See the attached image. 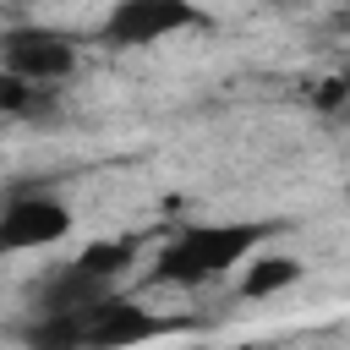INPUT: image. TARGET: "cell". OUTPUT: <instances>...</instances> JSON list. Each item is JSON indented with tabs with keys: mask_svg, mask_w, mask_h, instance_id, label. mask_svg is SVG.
Instances as JSON below:
<instances>
[{
	"mask_svg": "<svg viewBox=\"0 0 350 350\" xmlns=\"http://www.w3.org/2000/svg\"><path fill=\"white\" fill-rule=\"evenodd\" d=\"M284 230V219H202V224H180L153 268H148V284H180V290H197L208 279H224L230 268H241L252 252H262L273 235Z\"/></svg>",
	"mask_w": 350,
	"mask_h": 350,
	"instance_id": "6da1fadb",
	"label": "cell"
},
{
	"mask_svg": "<svg viewBox=\"0 0 350 350\" xmlns=\"http://www.w3.org/2000/svg\"><path fill=\"white\" fill-rule=\"evenodd\" d=\"M202 22H208V11L197 0H115L109 16L98 22V38L109 49H148V44L202 27Z\"/></svg>",
	"mask_w": 350,
	"mask_h": 350,
	"instance_id": "3957f363",
	"label": "cell"
},
{
	"mask_svg": "<svg viewBox=\"0 0 350 350\" xmlns=\"http://www.w3.org/2000/svg\"><path fill=\"white\" fill-rule=\"evenodd\" d=\"M71 235V208L49 191H16L0 208V257L5 252H38Z\"/></svg>",
	"mask_w": 350,
	"mask_h": 350,
	"instance_id": "5b68a950",
	"label": "cell"
},
{
	"mask_svg": "<svg viewBox=\"0 0 350 350\" xmlns=\"http://www.w3.org/2000/svg\"><path fill=\"white\" fill-rule=\"evenodd\" d=\"M273 5H312V0H273Z\"/></svg>",
	"mask_w": 350,
	"mask_h": 350,
	"instance_id": "ba28073f",
	"label": "cell"
},
{
	"mask_svg": "<svg viewBox=\"0 0 350 350\" xmlns=\"http://www.w3.org/2000/svg\"><path fill=\"white\" fill-rule=\"evenodd\" d=\"M164 328L170 323L153 317L148 306H137L131 295L104 290L98 301H82V306H66V312H33L22 323V339L27 345H44V350H109V345L153 339Z\"/></svg>",
	"mask_w": 350,
	"mask_h": 350,
	"instance_id": "7a4b0ae2",
	"label": "cell"
},
{
	"mask_svg": "<svg viewBox=\"0 0 350 350\" xmlns=\"http://www.w3.org/2000/svg\"><path fill=\"white\" fill-rule=\"evenodd\" d=\"M104 290H115V279H98V273H88V268L71 257V262L49 268V273H44V279L27 290V306H33V312H66V306L98 301Z\"/></svg>",
	"mask_w": 350,
	"mask_h": 350,
	"instance_id": "8992f818",
	"label": "cell"
},
{
	"mask_svg": "<svg viewBox=\"0 0 350 350\" xmlns=\"http://www.w3.org/2000/svg\"><path fill=\"white\" fill-rule=\"evenodd\" d=\"M0 71L38 82V88H55L77 71V38L60 33V27H44V22L5 27L0 33Z\"/></svg>",
	"mask_w": 350,
	"mask_h": 350,
	"instance_id": "277c9868",
	"label": "cell"
},
{
	"mask_svg": "<svg viewBox=\"0 0 350 350\" xmlns=\"http://www.w3.org/2000/svg\"><path fill=\"white\" fill-rule=\"evenodd\" d=\"M306 273V262L301 257H284V252H268V257H246V279H241V295L246 301H262V295H279V290H290L295 279Z\"/></svg>",
	"mask_w": 350,
	"mask_h": 350,
	"instance_id": "52a82bcc",
	"label": "cell"
}]
</instances>
